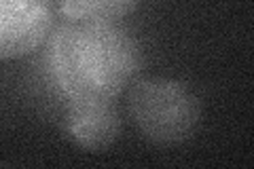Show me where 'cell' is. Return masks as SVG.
I'll list each match as a JSON object with an SVG mask.
<instances>
[{
  "mask_svg": "<svg viewBox=\"0 0 254 169\" xmlns=\"http://www.w3.org/2000/svg\"><path fill=\"white\" fill-rule=\"evenodd\" d=\"M47 70L68 106L113 104L136 80L142 55L117 21H66L47 38Z\"/></svg>",
  "mask_w": 254,
  "mask_h": 169,
  "instance_id": "cell-1",
  "label": "cell"
},
{
  "mask_svg": "<svg viewBox=\"0 0 254 169\" xmlns=\"http://www.w3.org/2000/svg\"><path fill=\"white\" fill-rule=\"evenodd\" d=\"M138 4L140 0H58L66 21H119Z\"/></svg>",
  "mask_w": 254,
  "mask_h": 169,
  "instance_id": "cell-5",
  "label": "cell"
},
{
  "mask_svg": "<svg viewBox=\"0 0 254 169\" xmlns=\"http://www.w3.org/2000/svg\"><path fill=\"white\" fill-rule=\"evenodd\" d=\"M68 133L83 148L102 150L110 146L121 131V120L113 104H83L68 110Z\"/></svg>",
  "mask_w": 254,
  "mask_h": 169,
  "instance_id": "cell-4",
  "label": "cell"
},
{
  "mask_svg": "<svg viewBox=\"0 0 254 169\" xmlns=\"http://www.w3.org/2000/svg\"><path fill=\"white\" fill-rule=\"evenodd\" d=\"M51 26V0H0V59L36 51L47 43Z\"/></svg>",
  "mask_w": 254,
  "mask_h": 169,
  "instance_id": "cell-3",
  "label": "cell"
},
{
  "mask_svg": "<svg viewBox=\"0 0 254 169\" xmlns=\"http://www.w3.org/2000/svg\"><path fill=\"white\" fill-rule=\"evenodd\" d=\"M127 110L138 131L159 146L189 140L201 118V104L190 87L165 76L133 80Z\"/></svg>",
  "mask_w": 254,
  "mask_h": 169,
  "instance_id": "cell-2",
  "label": "cell"
}]
</instances>
